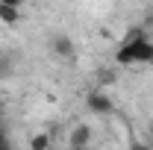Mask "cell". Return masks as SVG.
I'll list each match as a JSON object with an SVG mask.
<instances>
[{
  "label": "cell",
  "instance_id": "obj_1",
  "mask_svg": "<svg viewBox=\"0 0 153 150\" xmlns=\"http://www.w3.org/2000/svg\"><path fill=\"white\" fill-rule=\"evenodd\" d=\"M118 65H153V41L141 30H135L121 41L118 53H115Z\"/></svg>",
  "mask_w": 153,
  "mask_h": 150
},
{
  "label": "cell",
  "instance_id": "obj_2",
  "mask_svg": "<svg viewBox=\"0 0 153 150\" xmlns=\"http://www.w3.org/2000/svg\"><path fill=\"white\" fill-rule=\"evenodd\" d=\"M85 109H88L91 115L106 118V115L115 112V103H112V97H109L106 91H88L85 94Z\"/></svg>",
  "mask_w": 153,
  "mask_h": 150
},
{
  "label": "cell",
  "instance_id": "obj_3",
  "mask_svg": "<svg viewBox=\"0 0 153 150\" xmlns=\"http://www.w3.org/2000/svg\"><path fill=\"white\" fill-rule=\"evenodd\" d=\"M88 141H91V127H88V124H76L74 130H71V135H68L71 150H82Z\"/></svg>",
  "mask_w": 153,
  "mask_h": 150
},
{
  "label": "cell",
  "instance_id": "obj_4",
  "mask_svg": "<svg viewBox=\"0 0 153 150\" xmlns=\"http://www.w3.org/2000/svg\"><path fill=\"white\" fill-rule=\"evenodd\" d=\"M50 47H53V53L56 56H65V59H71L76 53V47H74V41L68 36H53L50 38Z\"/></svg>",
  "mask_w": 153,
  "mask_h": 150
},
{
  "label": "cell",
  "instance_id": "obj_5",
  "mask_svg": "<svg viewBox=\"0 0 153 150\" xmlns=\"http://www.w3.org/2000/svg\"><path fill=\"white\" fill-rule=\"evenodd\" d=\"M18 18H21L18 3H12V0L0 3V21H3V24H18Z\"/></svg>",
  "mask_w": 153,
  "mask_h": 150
},
{
  "label": "cell",
  "instance_id": "obj_6",
  "mask_svg": "<svg viewBox=\"0 0 153 150\" xmlns=\"http://www.w3.org/2000/svg\"><path fill=\"white\" fill-rule=\"evenodd\" d=\"M12 74H15V59L0 53V79H9Z\"/></svg>",
  "mask_w": 153,
  "mask_h": 150
},
{
  "label": "cell",
  "instance_id": "obj_7",
  "mask_svg": "<svg viewBox=\"0 0 153 150\" xmlns=\"http://www.w3.org/2000/svg\"><path fill=\"white\" fill-rule=\"evenodd\" d=\"M30 147L33 150H50V135H47V132H36V135L30 138Z\"/></svg>",
  "mask_w": 153,
  "mask_h": 150
},
{
  "label": "cell",
  "instance_id": "obj_8",
  "mask_svg": "<svg viewBox=\"0 0 153 150\" xmlns=\"http://www.w3.org/2000/svg\"><path fill=\"white\" fill-rule=\"evenodd\" d=\"M0 150H12V144H9V138H6V132L0 135Z\"/></svg>",
  "mask_w": 153,
  "mask_h": 150
},
{
  "label": "cell",
  "instance_id": "obj_9",
  "mask_svg": "<svg viewBox=\"0 0 153 150\" xmlns=\"http://www.w3.org/2000/svg\"><path fill=\"white\" fill-rule=\"evenodd\" d=\"M130 150H150V147H147V144H141V141H135V144H133Z\"/></svg>",
  "mask_w": 153,
  "mask_h": 150
},
{
  "label": "cell",
  "instance_id": "obj_10",
  "mask_svg": "<svg viewBox=\"0 0 153 150\" xmlns=\"http://www.w3.org/2000/svg\"><path fill=\"white\" fill-rule=\"evenodd\" d=\"M150 138H153V124H150Z\"/></svg>",
  "mask_w": 153,
  "mask_h": 150
}]
</instances>
